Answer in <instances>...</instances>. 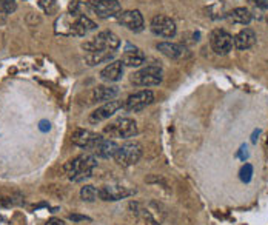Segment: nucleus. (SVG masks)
I'll list each match as a JSON object with an SVG mask.
<instances>
[{"label": "nucleus", "mask_w": 268, "mask_h": 225, "mask_svg": "<svg viewBox=\"0 0 268 225\" xmlns=\"http://www.w3.org/2000/svg\"><path fill=\"white\" fill-rule=\"evenodd\" d=\"M97 165V159L91 154H82L77 156L76 159L70 161L65 165V171L68 174V177L74 182H80L83 179L89 177L94 170V167Z\"/></svg>", "instance_id": "f257e3e1"}, {"label": "nucleus", "mask_w": 268, "mask_h": 225, "mask_svg": "<svg viewBox=\"0 0 268 225\" xmlns=\"http://www.w3.org/2000/svg\"><path fill=\"white\" fill-rule=\"evenodd\" d=\"M120 47V39L114 34L113 31H102L99 32L96 37L82 43V48L86 53H94V51H117Z\"/></svg>", "instance_id": "f03ea898"}, {"label": "nucleus", "mask_w": 268, "mask_h": 225, "mask_svg": "<svg viewBox=\"0 0 268 225\" xmlns=\"http://www.w3.org/2000/svg\"><path fill=\"white\" fill-rule=\"evenodd\" d=\"M104 133L109 138H122V139L134 138L137 134V123L134 119L120 117L116 122L109 123L108 127H105Z\"/></svg>", "instance_id": "7ed1b4c3"}, {"label": "nucleus", "mask_w": 268, "mask_h": 225, "mask_svg": "<svg viewBox=\"0 0 268 225\" xmlns=\"http://www.w3.org/2000/svg\"><path fill=\"white\" fill-rule=\"evenodd\" d=\"M163 71L156 65H148L145 68L131 74V82L137 86H156L162 82Z\"/></svg>", "instance_id": "20e7f679"}, {"label": "nucleus", "mask_w": 268, "mask_h": 225, "mask_svg": "<svg viewBox=\"0 0 268 225\" xmlns=\"http://www.w3.org/2000/svg\"><path fill=\"white\" fill-rule=\"evenodd\" d=\"M142 157V147L137 142H127L120 145L114 154V161L122 167H131L137 164Z\"/></svg>", "instance_id": "39448f33"}, {"label": "nucleus", "mask_w": 268, "mask_h": 225, "mask_svg": "<svg viewBox=\"0 0 268 225\" xmlns=\"http://www.w3.org/2000/svg\"><path fill=\"white\" fill-rule=\"evenodd\" d=\"M86 6L100 19H109L122 13L117 0H89Z\"/></svg>", "instance_id": "423d86ee"}, {"label": "nucleus", "mask_w": 268, "mask_h": 225, "mask_svg": "<svg viewBox=\"0 0 268 225\" xmlns=\"http://www.w3.org/2000/svg\"><path fill=\"white\" fill-rule=\"evenodd\" d=\"M211 50L219 56H225L233 50V36L225 29H214L210 36Z\"/></svg>", "instance_id": "0eeeda50"}, {"label": "nucleus", "mask_w": 268, "mask_h": 225, "mask_svg": "<svg viewBox=\"0 0 268 225\" xmlns=\"http://www.w3.org/2000/svg\"><path fill=\"white\" fill-rule=\"evenodd\" d=\"M151 31L156 36L171 39L176 36L177 27H176V22L171 17L159 14V16L153 17V20H151Z\"/></svg>", "instance_id": "6e6552de"}, {"label": "nucleus", "mask_w": 268, "mask_h": 225, "mask_svg": "<svg viewBox=\"0 0 268 225\" xmlns=\"http://www.w3.org/2000/svg\"><path fill=\"white\" fill-rule=\"evenodd\" d=\"M104 138L99 136V134L89 131V130H76L71 136V142L76 145V147H80V148H85V150H93L97 147Z\"/></svg>", "instance_id": "1a4fd4ad"}, {"label": "nucleus", "mask_w": 268, "mask_h": 225, "mask_svg": "<svg viewBox=\"0 0 268 225\" xmlns=\"http://www.w3.org/2000/svg\"><path fill=\"white\" fill-rule=\"evenodd\" d=\"M153 100H154V94L151 89H142V91L131 94L125 100L124 108H127L128 111H140L143 108H147L148 105H151Z\"/></svg>", "instance_id": "9d476101"}, {"label": "nucleus", "mask_w": 268, "mask_h": 225, "mask_svg": "<svg viewBox=\"0 0 268 225\" xmlns=\"http://www.w3.org/2000/svg\"><path fill=\"white\" fill-rule=\"evenodd\" d=\"M117 22L125 27L127 29L133 32H140L143 29V16L140 14V11L137 9H128V11H122L117 16Z\"/></svg>", "instance_id": "9b49d317"}, {"label": "nucleus", "mask_w": 268, "mask_h": 225, "mask_svg": "<svg viewBox=\"0 0 268 225\" xmlns=\"http://www.w3.org/2000/svg\"><path fill=\"white\" fill-rule=\"evenodd\" d=\"M124 105H122V102H119V100H109V102H105L102 107H99L97 110H94L91 114H89V122L99 123L102 120H107L113 116L114 112H117Z\"/></svg>", "instance_id": "f8f14e48"}, {"label": "nucleus", "mask_w": 268, "mask_h": 225, "mask_svg": "<svg viewBox=\"0 0 268 225\" xmlns=\"http://www.w3.org/2000/svg\"><path fill=\"white\" fill-rule=\"evenodd\" d=\"M158 50L163 56H166V57L173 59V60H182L189 56L188 50L184 47V45L174 43V42H161V43H158Z\"/></svg>", "instance_id": "ddd939ff"}, {"label": "nucleus", "mask_w": 268, "mask_h": 225, "mask_svg": "<svg viewBox=\"0 0 268 225\" xmlns=\"http://www.w3.org/2000/svg\"><path fill=\"white\" fill-rule=\"evenodd\" d=\"M122 63H124L125 66H140L145 63V60H147V56H145V53L136 47H133V45H127V48L124 51V54H122Z\"/></svg>", "instance_id": "4468645a"}, {"label": "nucleus", "mask_w": 268, "mask_h": 225, "mask_svg": "<svg viewBox=\"0 0 268 225\" xmlns=\"http://www.w3.org/2000/svg\"><path fill=\"white\" fill-rule=\"evenodd\" d=\"M133 195V191L122 185H105L99 190V197L102 200H119Z\"/></svg>", "instance_id": "2eb2a0df"}, {"label": "nucleus", "mask_w": 268, "mask_h": 225, "mask_svg": "<svg viewBox=\"0 0 268 225\" xmlns=\"http://www.w3.org/2000/svg\"><path fill=\"white\" fill-rule=\"evenodd\" d=\"M100 79H102L104 82H117L124 76V63L122 60H114L111 62L109 65H107L105 68L100 71Z\"/></svg>", "instance_id": "dca6fc26"}, {"label": "nucleus", "mask_w": 268, "mask_h": 225, "mask_svg": "<svg viewBox=\"0 0 268 225\" xmlns=\"http://www.w3.org/2000/svg\"><path fill=\"white\" fill-rule=\"evenodd\" d=\"M233 42H234V47L241 51L250 50L256 43V32L251 28H243L233 37Z\"/></svg>", "instance_id": "f3484780"}, {"label": "nucleus", "mask_w": 268, "mask_h": 225, "mask_svg": "<svg viewBox=\"0 0 268 225\" xmlns=\"http://www.w3.org/2000/svg\"><path fill=\"white\" fill-rule=\"evenodd\" d=\"M119 94L117 86H97L91 91V102H109L114 100Z\"/></svg>", "instance_id": "a211bd4d"}, {"label": "nucleus", "mask_w": 268, "mask_h": 225, "mask_svg": "<svg viewBox=\"0 0 268 225\" xmlns=\"http://www.w3.org/2000/svg\"><path fill=\"white\" fill-rule=\"evenodd\" d=\"M228 20L231 24H238V25H250L251 20H253V14L250 13V9L243 8V6H239V8H234L233 11L227 14Z\"/></svg>", "instance_id": "6ab92c4d"}, {"label": "nucleus", "mask_w": 268, "mask_h": 225, "mask_svg": "<svg viewBox=\"0 0 268 225\" xmlns=\"http://www.w3.org/2000/svg\"><path fill=\"white\" fill-rule=\"evenodd\" d=\"M119 148V145L114 141H109V139H102L100 143L94 148V153L100 157H105V159H109V157H114L116 151Z\"/></svg>", "instance_id": "aec40b11"}, {"label": "nucleus", "mask_w": 268, "mask_h": 225, "mask_svg": "<svg viewBox=\"0 0 268 225\" xmlns=\"http://www.w3.org/2000/svg\"><path fill=\"white\" fill-rule=\"evenodd\" d=\"M114 54L116 51H94V53H86L85 56V60L89 66H93V65H99V63H102V62H107L109 59H113L114 57Z\"/></svg>", "instance_id": "412c9836"}, {"label": "nucleus", "mask_w": 268, "mask_h": 225, "mask_svg": "<svg viewBox=\"0 0 268 225\" xmlns=\"http://www.w3.org/2000/svg\"><path fill=\"white\" fill-rule=\"evenodd\" d=\"M80 197L86 202H94L99 197V190L93 185H85L80 190Z\"/></svg>", "instance_id": "4be33fe9"}, {"label": "nucleus", "mask_w": 268, "mask_h": 225, "mask_svg": "<svg viewBox=\"0 0 268 225\" xmlns=\"http://www.w3.org/2000/svg\"><path fill=\"white\" fill-rule=\"evenodd\" d=\"M39 5L47 14H54L55 9H57V5H55L54 0H39Z\"/></svg>", "instance_id": "5701e85b"}, {"label": "nucleus", "mask_w": 268, "mask_h": 225, "mask_svg": "<svg viewBox=\"0 0 268 225\" xmlns=\"http://www.w3.org/2000/svg\"><path fill=\"white\" fill-rule=\"evenodd\" d=\"M20 204V200H16L14 197L6 196V195H0V208H9Z\"/></svg>", "instance_id": "b1692460"}, {"label": "nucleus", "mask_w": 268, "mask_h": 225, "mask_svg": "<svg viewBox=\"0 0 268 225\" xmlns=\"http://www.w3.org/2000/svg\"><path fill=\"white\" fill-rule=\"evenodd\" d=\"M0 5H2L5 14L14 13L16 8H17V2H16V0H0Z\"/></svg>", "instance_id": "393cba45"}, {"label": "nucleus", "mask_w": 268, "mask_h": 225, "mask_svg": "<svg viewBox=\"0 0 268 225\" xmlns=\"http://www.w3.org/2000/svg\"><path fill=\"white\" fill-rule=\"evenodd\" d=\"M251 173H253V167L250 164H245V167L241 170V179H242L243 182H250Z\"/></svg>", "instance_id": "a878e982"}, {"label": "nucleus", "mask_w": 268, "mask_h": 225, "mask_svg": "<svg viewBox=\"0 0 268 225\" xmlns=\"http://www.w3.org/2000/svg\"><path fill=\"white\" fill-rule=\"evenodd\" d=\"M253 3L261 9H268V0H253Z\"/></svg>", "instance_id": "bb28decb"}, {"label": "nucleus", "mask_w": 268, "mask_h": 225, "mask_svg": "<svg viewBox=\"0 0 268 225\" xmlns=\"http://www.w3.org/2000/svg\"><path fill=\"white\" fill-rule=\"evenodd\" d=\"M47 225H65V222L59 218H51V219H48Z\"/></svg>", "instance_id": "cd10ccee"}, {"label": "nucleus", "mask_w": 268, "mask_h": 225, "mask_svg": "<svg viewBox=\"0 0 268 225\" xmlns=\"http://www.w3.org/2000/svg\"><path fill=\"white\" fill-rule=\"evenodd\" d=\"M71 221H89V218L86 216H79V215H70Z\"/></svg>", "instance_id": "c85d7f7f"}, {"label": "nucleus", "mask_w": 268, "mask_h": 225, "mask_svg": "<svg viewBox=\"0 0 268 225\" xmlns=\"http://www.w3.org/2000/svg\"><path fill=\"white\" fill-rule=\"evenodd\" d=\"M3 17H5V11H3L2 5H0V19H2V20H3Z\"/></svg>", "instance_id": "c756f323"}, {"label": "nucleus", "mask_w": 268, "mask_h": 225, "mask_svg": "<svg viewBox=\"0 0 268 225\" xmlns=\"http://www.w3.org/2000/svg\"><path fill=\"white\" fill-rule=\"evenodd\" d=\"M147 225H159V224L156 222V221H153V219H150V221L147 222Z\"/></svg>", "instance_id": "7c9ffc66"}]
</instances>
